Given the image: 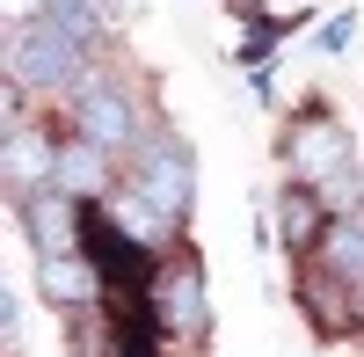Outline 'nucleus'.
<instances>
[{"label":"nucleus","instance_id":"f8f14e48","mask_svg":"<svg viewBox=\"0 0 364 357\" xmlns=\"http://www.w3.org/2000/svg\"><path fill=\"white\" fill-rule=\"evenodd\" d=\"M350 37H357V15L343 8V15H328V22H321V37H314V44H321V51H343Z\"/></svg>","mask_w":364,"mask_h":357},{"label":"nucleus","instance_id":"423d86ee","mask_svg":"<svg viewBox=\"0 0 364 357\" xmlns=\"http://www.w3.org/2000/svg\"><path fill=\"white\" fill-rule=\"evenodd\" d=\"M22 204H29V241H37V255L87 248V233H80V197H66L58 183H44L37 197H22Z\"/></svg>","mask_w":364,"mask_h":357},{"label":"nucleus","instance_id":"1a4fd4ad","mask_svg":"<svg viewBox=\"0 0 364 357\" xmlns=\"http://www.w3.org/2000/svg\"><path fill=\"white\" fill-rule=\"evenodd\" d=\"M321 262H328V277H336V284L364 292V212L328 219V233H321Z\"/></svg>","mask_w":364,"mask_h":357},{"label":"nucleus","instance_id":"0eeeda50","mask_svg":"<svg viewBox=\"0 0 364 357\" xmlns=\"http://www.w3.org/2000/svg\"><path fill=\"white\" fill-rule=\"evenodd\" d=\"M51 175H58V154L22 124V117H8V190H15V197H37Z\"/></svg>","mask_w":364,"mask_h":357},{"label":"nucleus","instance_id":"9d476101","mask_svg":"<svg viewBox=\"0 0 364 357\" xmlns=\"http://www.w3.org/2000/svg\"><path fill=\"white\" fill-rule=\"evenodd\" d=\"M80 132L95 139V146H109V154L132 146V102L109 95V87H87V95H80Z\"/></svg>","mask_w":364,"mask_h":357},{"label":"nucleus","instance_id":"39448f33","mask_svg":"<svg viewBox=\"0 0 364 357\" xmlns=\"http://www.w3.org/2000/svg\"><path fill=\"white\" fill-rule=\"evenodd\" d=\"M139 197H154L168 219H182L190 212V154H182L175 139H161V146H146V161H139V183H132Z\"/></svg>","mask_w":364,"mask_h":357},{"label":"nucleus","instance_id":"f257e3e1","mask_svg":"<svg viewBox=\"0 0 364 357\" xmlns=\"http://www.w3.org/2000/svg\"><path fill=\"white\" fill-rule=\"evenodd\" d=\"M80 58H87V37H73V29H58V22H22L15 29V44H8V80L15 87H73L80 80Z\"/></svg>","mask_w":364,"mask_h":357},{"label":"nucleus","instance_id":"9b49d317","mask_svg":"<svg viewBox=\"0 0 364 357\" xmlns=\"http://www.w3.org/2000/svg\"><path fill=\"white\" fill-rule=\"evenodd\" d=\"M321 212H328V204H321V190H314V183H299V190H284V204H277V233H284L291 248H306Z\"/></svg>","mask_w":364,"mask_h":357},{"label":"nucleus","instance_id":"20e7f679","mask_svg":"<svg viewBox=\"0 0 364 357\" xmlns=\"http://www.w3.org/2000/svg\"><path fill=\"white\" fill-rule=\"evenodd\" d=\"M284 154H291V168H299V183H328V175H343V168H357L350 161V139H343V124H336V117H306V124H299L291 132V146H284Z\"/></svg>","mask_w":364,"mask_h":357},{"label":"nucleus","instance_id":"f03ea898","mask_svg":"<svg viewBox=\"0 0 364 357\" xmlns=\"http://www.w3.org/2000/svg\"><path fill=\"white\" fill-rule=\"evenodd\" d=\"M37 292L51 307H95L109 292V277L87 248H58V255H37Z\"/></svg>","mask_w":364,"mask_h":357},{"label":"nucleus","instance_id":"7ed1b4c3","mask_svg":"<svg viewBox=\"0 0 364 357\" xmlns=\"http://www.w3.org/2000/svg\"><path fill=\"white\" fill-rule=\"evenodd\" d=\"M154 314H161V329L168 336H204V277H197V262L190 255H175L168 270L154 277Z\"/></svg>","mask_w":364,"mask_h":357},{"label":"nucleus","instance_id":"6e6552de","mask_svg":"<svg viewBox=\"0 0 364 357\" xmlns=\"http://www.w3.org/2000/svg\"><path fill=\"white\" fill-rule=\"evenodd\" d=\"M51 183L58 190H66V197H102V183H109V146H95V139H73V146H58V175H51Z\"/></svg>","mask_w":364,"mask_h":357}]
</instances>
